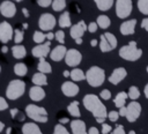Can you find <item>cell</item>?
Returning <instances> with one entry per match:
<instances>
[{
  "label": "cell",
  "mask_w": 148,
  "mask_h": 134,
  "mask_svg": "<svg viewBox=\"0 0 148 134\" xmlns=\"http://www.w3.org/2000/svg\"><path fill=\"white\" fill-rule=\"evenodd\" d=\"M83 106L86 107V110L90 111L92 113V116L95 117L97 122L103 124L104 120L106 119V107L105 105L102 103V100L99 99V97H97V95L95 94H87L83 99H82Z\"/></svg>",
  "instance_id": "obj_1"
},
{
  "label": "cell",
  "mask_w": 148,
  "mask_h": 134,
  "mask_svg": "<svg viewBox=\"0 0 148 134\" xmlns=\"http://www.w3.org/2000/svg\"><path fill=\"white\" fill-rule=\"evenodd\" d=\"M66 7V0H53L52 1V8L56 12H61Z\"/></svg>",
  "instance_id": "obj_33"
},
{
  "label": "cell",
  "mask_w": 148,
  "mask_h": 134,
  "mask_svg": "<svg viewBox=\"0 0 148 134\" xmlns=\"http://www.w3.org/2000/svg\"><path fill=\"white\" fill-rule=\"evenodd\" d=\"M135 27H136V20L135 18H132V20H128V21H125L120 24V34L124 35V36H130V35H133L134 31H135Z\"/></svg>",
  "instance_id": "obj_16"
},
{
  "label": "cell",
  "mask_w": 148,
  "mask_h": 134,
  "mask_svg": "<svg viewBox=\"0 0 148 134\" xmlns=\"http://www.w3.org/2000/svg\"><path fill=\"white\" fill-rule=\"evenodd\" d=\"M99 39H101V42H99V49H101V51H102L103 53H105V52H110V51L113 50L112 46L110 45V43L106 40L104 34L101 35V38H99Z\"/></svg>",
  "instance_id": "obj_31"
},
{
  "label": "cell",
  "mask_w": 148,
  "mask_h": 134,
  "mask_svg": "<svg viewBox=\"0 0 148 134\" xmlns=\"http://www.w3.org/2000/svg\"><path fill=\"white\" fill-rule=\"evenodd\" d=\"M58 23H59V27L60 28H68L71 27L72 24V21H71V15L68 12H64L59 18H58Z\"/></svg>",
  "instance_id": "obj_23"
},
{
  "label": "cell",
  "mask_w": 148,
  "mask_h": 134,
  "mask_svg": "<svg viewBox=\"0 0 148 134\" xmlns=\"http://www.w3.org/2000/svg\"><path fill=\"white\" fill-rule=\"evenodd\" d=\"M119 117H120V116H119L118 111H110V112L108 113V118H109V120H110V121H113V122L117 121Z\"/></svg>",
  "instance_id": "obj_40"
},
{
  "label": "cell",
  "mask_w": 148,
  "mask_h": 134,
  "mask_svg": "<svg viewBox=\"0 0 148 134\" xmlns=\"http://www.w3.org/2000/svg\"><path fill=\"white\" fill-rule=\"evenodd\" d=\"M1 52H2V53H6V52H7V46H2V47H1Z\"/></svg>",
  "instance_id": "obj_58"
},
{
  "label": "cell",
  "mask_w": 148,
  "mask_h": 134,
  "mask_svg": "<svg viewBox=\"0 0 148 134\" xmlns=\"http://www.w3.org/2000/svg\"><path fill=\"white\" fill-rule=\"evenodd\" d=\"M97 23L96 22H90L89 24H88V30H89V32H91V34H94L96 30H97Z\"/></svg>",
  "instance_id": "obj_45"
},
{
  "label": "cell",
  "mask_w": 148,
  "mask_h": 134,
  "mask_svg": "<svg viewBox=\"0 0 148 134\" xmlns=\"http://www.w3.org/2000/svg\"><path fill=\"white\" fill-rule=\"evenodd\" d=\"M143 92H145V96H146V98L148 99V83L146 84V87H145V89H143Z\"/></svg>",
  "instance_id": "obj_53"
},
{
  "label": "cell",
  "mask_w": 148,
  "mask_h": 134,
  "mask_svg": "<svg viewBox=\"0 0 148 134\" xmlns=\"http://www.w3.org/2000/svg\"><path fill=\"white\" fill-rule=\"evenodd\" d=\"M67 111L69 112V114H71L72 117L80 118L81 112H80V107H79V102L73 100L72 103H69V105L67 106Z\"/></svg>",
  "instance_id": "obj_27"
},
{
  "label": "cell",
  "mask_w": 148,
  "mask_h": 134,
  "mask_svg": "<svg viewBox=\"0 0 148 134\" xmlns=\"http://www.w3.org/2000/svg\"><path fill=\"white\" fill-rule=\"evenodd\" d=\"M104 36H105V38H106V40L110 43V45L112 46V49H114L116 46H117V38H116V36L113 35V34H111V32H105L104 34Z\"/></svg>",
  "instance_id": "obj_36"
},
{
  "label": "cell",
  "mask_w": 148,
  "mask_h": 134,
  "mask_svg": "<svg viewBox=\"0 0 148 134\" xmlns=\"http://www.w3.org/2000/svg\"><path fill=\"white\" fill-rule=\"evenodd\" d=\"M23 37H24V35L20 29H15L14 30V40H15L16 44H20L23 40Z\"/></svg>",
  "instance_id": "obj_38"
},
{
  "label": "cell",
  "mask_w": 148,
  "mask_h": 134,
  "mask_svg": "<svg viewBox=\"0 0 148 134\" xmlns=\"http://www.w3.org/2000/svg\"><path fill=\"white\" fill-rule=\"evenodd\" d=\"M69 77H71L74 82L83 81V80H86V73H84L82 69L74 68V69L71 70V75H69Z\"/></svg>",
  "instance_id": "obj_25"
},
{
  "label": "cell",
  "mask_w": 148,
  "mask_h": 134,
  "mask_svg": "<svg viewBox=\"0 0 148 134\" xmlns=\"http://www.w3.org/2000/svg\"><path fill=\"white\" fill-rule=\"evenodd\" d=\"M25 91V82L20 80V79H15L12 80L6 89V97L8 99L15 100L17 98H20Z\"/></svg>",
  "instance_id": "obj_4"
},
{
  "label": "cell",
  "mask_w": 148,
  "mask_h": 134,
  "mask_svg": "<svg viewBox=\"0 0 148 134\" xmlns=\"http://www.w3.org/2000/svg\"><path fill=\"white\" fill-rule=\"evenodd\" d=\"M112 131V127L108 124H102V134H109Z\"/></svg>",
  "instance_id": "obj_43"
},
{
  "label": "cell",
  "mask_w": 148,
  "mask_h": 134,
  "mask_svg": "<svg viewBox=\"0 0 148 134\" xmlns=\"http://www.w3.org/2000/svg\"><path fill=\"white\" fill-rule=\"evenodd\" d=\"M99 97H101L102 99H104V100H108V99H110V98H111V91H110V90H108V89H104V90H102V91H101Z\"/></svg>",
  "instance_id": "obj_41"
},
{
  "label": "cell",
  "mask_w": 148,
  "mask_h": 134,
  "mask_svg": "<svg viewBox=\"0 0 148 134\" xmlns=\"http://www.w3.org/2000/svg\"><path fill=\"white\" fill-rule=\"evenodd\" d=\"M127 95H128V97H130L132 100H135V99H138V98L140 97V90H139L138 87L132 85V87L128 89Z\"/></svg>",
  "instance_id": "obj_32"
},
{
  "label": "cell",
  "mask_w": 148,
  "mask_h": 134,
  "mask_svg": "<svg viewBox=\"0 0 148 134\" xmlns=\"http://www.w3.org/2000/svg\"><path fill=\"white\" fill-rule=\"evenodd\" d=\"M67 53V49L64 44L57 45L51 52H50V58L53 61H60L62 59H65V55Z\"/></svg>",
  "instance_id": "obj_17"
},
{
  "label": "cell",
  "mask_w": 148,
  "mask_h": 134,
  "mask_svg": "<svg viewBox=\"0 0 148 134\" xmlns=\"http://www.w3.org/2000/svg\"><path fill=\"white\" fill-rule=\"evenodd\" d=\"M5 128V125H3V122L2 121H0V133L2 132V129Z\"/></svg>",
  "instance_id": "obj_57"
},
{
  "label": "cell",
  "mask_w": 148,
  "mask_h": 134,
  "mask_svg": "<svg viewBox=\"0 0 148 134\" xmlns=\"http://www.w3.org/2000/svg\"><path fill=\"white\" fill-rule=\"evenodd\" d=\"M54 38L60 43V44H64L65 43V32L62 30H58L56 34H54Z\"/></svg>",
  "instance_id": "obj_39"
},
{
  "label": "cell",
  "mask_w": 148,
  "mask_h": 134,
  "mask_svg": "<svg viewBox=\"0 0 148 134\" xmlns=\"http://www.w3.org/2000/svg\"><path fill=\"white\" fill-rule=\"evenodd\" d=\"M128 95L127 92L125 91H120L116 95L114 99H113V104L116 105V107H121V106H125V103H126V99H127Z\"/></svg>",
  "instance_id": "obj_24"
},
{
  "label": "cell",
  "mask_w": 148,
  "mask_h": 134,
  "mask_svg": "<svg viewBox=\"0 0 148 134\" xmlns=\"http://www.w3.org/2000/svg\"><path fill=\"white\" fill-rule=\"evenodd\" d=\"M112 134H125V131H124L123 125H118V126L114 128V131L112 132Z\"/></svg>",
  "instance_id": "obj_46"
},
{
  "label": "cell",
  "mask_w": 148,
  "mask_h": 134,
  "mask_svg": "<svg viewBox=\"0 0 148 134\" xmlns=\"http://www.w3.org/2000/svg\"><path fill=\"white\" fill-rule=\"evenodd\" d=\"M12 53H13V57L15 59H22L25 57L27 54V50L23 45H20V44H16L12 47Z\"/></svg>",
  "instance_id": "obj_22"
},
{
  "label": "cell",
  "mask_w": 148,
  "mask_h": 134,
  "mask_svg": "<svg viewBox=\"0 0 148 134\" xmlns=\"http://www.w3.org/2000/svg\"><path fill=\"white\" fill-rule=\"evenodd\" d=\"M61 91L66 97H74L79 94L80 89H79V85L76 83L71 82V81H66L61 84Z\"/></svg>",
  "instance_id": "obj_13"
},
{
  "label": "cell",
  "mask_w": 148,
  "mask_h": 134,
  "mask_svg": "<svg viewBox=\"0 0 148 134\" xmlns=\"http://www.w3.org/2000/svg\"><path fill=\"white\" fill-rule=\"evenodd\" d=\"M52 1L53 0H37V3H38V6H40L43 8H46L50 5H52Z\"/></svg>",
  "instance_id": "obj_42"
},
{
  "label": "cell",
  "mask_w": 148,
  "mask_h": 134,
  "mask_svg": "<svg viewBox=\"0 0 148 134\" xmlns=\"http://www.w3.org/2000/svg\"><path fill=\"white\" fill-rule=\"evenodd\" d=\"M141 28H143L145 30L148 31V17L142 20V22H141Z\"/></svg>",
  "instance_id": "obj_47"
},
{
  "label": "cell",
  "mask_w": 148,
  "mask_h": 134,
  "mask_svg": "<svg viewBox=\"0 0 148 134\" xmlns=\"http://www.w3.org/2000/svg\"><path fill=\"white\" fill-rule=\"evenodd\" d=\"M81 61H82V54L77 50H75V49L67 50V53L65 55V62L67 66L75 67V66L80 65Z\"/></svg>",
  "instance_id": "obj_9"
},
{
  "label": "cell",
  "mask_w": 148,
  "mask_h": 134,
  "mask_svg": "<svg viewBox=\"0 0 148 134\" xmlns=\"http://www.w3.org/2000/svg\"><path fill=\"white\" fill-rule=\"evenodd\" d=\"M14 73L17 76H24L28 73V67L23 62H17L14 65Z\"/></svg>",
  "instance_id": "obj_30"
},
{
  "label": "cell",
  "mask_w": 148,
  "mask_h": 134,
  "mask_svg": "<svg viewBox=\"0 0 148 134\" xmlns=\"http://www.w3.org/2000/svg\"><path fill=\"white\" fill-rule=\"evenodd\" d=\"M132 13V0H116V14L119 18H126Z\"/></svg>",
  "instance_id": "obj_6"
},
{
  "label": "cell",
  "mask_w": 148,
  "mask_h": 134,
  "mask_svg": "<svg viewBox=\"0 0 148 134\" xmlns=\"http://www.w3.org/2000/svg\"><path fill=\"white\" fill-rule=\"evenodd\" d=\"M22 14H23L25 17H29V13H28V9H27V8H22Z\"/></svg>",
  "instance_id": "obj_52"
},
{
  "label": "cell",
  "mask_w": 148,
  "mask_h": 134,
  "mask_svg": "<svg viewBox=\"0 0 148 134\" xmlns=\"http://www.w3.org/2000/svg\"><path fill=\"white\" fill-rule=\"evenodd\" d=\"M86 80L89 85L97 88L103 84L105 80V72L103 68L98 66H91L87 72H86Z\"/></svg>",
  "instance_id": "obj_3"
},
{
  "label": "cell",
  "mask_w": 148,
  "mask_h": 134,
  "mask_svg": "<svg viewBox=\"0 0 148 134\" xmlns=\"http://www.w3.org/2000/svg\"><path fill=\"white\" fill-rule=\"evenodd\" d=\"M138 9L143 15H148V0H138Z\"/></svg>",
  "instance_id": "obj_34"
},
{
  "label": "cell",
  "mask_w": 148,
  "mask_h": 134,
  "mask_svg": "<svg viewBox=\"0 0 148 134\" xmlns=\"http://www.w3.org/2000/svg\"><path fill=\"white\" fill-rule=\"evenodd\" d=\"M13 1H17V2H20V1H22V0H13Z\"/></svg>",
  "instance_id": "obj_62"
},
{
  "label": "cell",
  "mask_w": 148,
  "mask_h": 134,
  "mask_svg": "<svg viewBox=\"0 0 148 134\" xmlns=\"http://www.w3.org/2000/svg\"><path fill=\"white\" fill-rule=\"evenodd\" d=\"M29 97L34 102H39L45 98V90L39 85H32L29 90Z\"/></svg>",
  "instance_id": "obj_18"
},
{
  "label": "cell",
  "mask_w": 148,
  "mask_h": 134,
  "mask_svg": "<svg viewBox=\"0 0 148 134\" xmlns=\"http://www.w3.org/2000/svg\"><path fill=\"white\" fill-rule=\"evenodd\" d=\"M31 81H32V83H34L35 85H39V87L46 85V84H47V76H46L44 73L37 72V73H35V74L32 75Z\"/></svg>",
  "instance_id": "obj_21"
},
{
  "label": "cell",
  "mask_w": 148,
  "mask_h": 134,
  "mask_svg": "<svg viewBox=\"0 0 148 134\" xmlns=\"http://www.w3.org/2000/svg\"><path fill=\"white\" fill-rule=\"evenodd\" d=\"M86 30H88V25L86 24L84 21H80L79 23L72 25V28H71V37L74 38V39L81 38Z\"/></svg>",
  "instance_id": "obj_15"
},
{
  "label": "cell",
  "mask_w": 148,
  "mask_h": 134,
  "mask_svg": "<svg viewBox=\"0 0 148 134\" xmlns=\"http://www.w3.org/2000/svg\"><path fill=\"white\" fill-rule=\"evenodd\" d=\"M118 113H119L120 117H125V116H126V106H121V107H119Z\"/></svg>",
  "instance_id": "obj_48"
},
{
  "label": "cell",
  "mask_w": 148,
  "mask_h": 134,
  "mask_svg": "<svg viewBox=\"0 0 148 134\" xmlns=\"http://www.w3.org/2000/svg\"><path fill=\"white\" fill-rule=\"evenodd\" d=\"M25 113L27 116L36 122H42L45 124L49 120V116H47V111L42 107V106H37L35 104H29L25 106Z\"/></svg>",
  "instance_id": "obj_5"
},
{
  "label": "cell",
  "mask_w": 148,
  "mask_h": 134,
  "mask_svg": "<svg viewBox=\"0 0 148 134\" xmlns=\"http://www.w3.org/2000/svg\"><path fill=\"white\" fill-rule=\"evenodd\" d=\"M22 134H43L40 128L35 122H25L22 126Z\"/></svg>",
  "instance_id": "obj_20"
},
{
  "label": "cell",
  "mask_w": 148,
  "mask_h": 134,
  "mask_svg": "<svg viewBox=\"0 0 148 134\" xmlns=\"http://www.w3.org/2000/svg\"><path fill=\"white\" fill-rule=\"evenodd\" d=\"M56 23H57L56 17L52 14H50V13H44L38 18V27H39V29L45 30V31L52 30L56 27Z\"/></svg>",
  "instance_id": "obj_8"
},
{
  "label": "cell",
  "mask_w": 148,
  "mask_h": 134,
  "mask_svg": "<svg viewBox=\"0 0 148 134\" xmlns=\"http://www.w3.org/2000/svg\"><path fill=\"white\" fill-rule=\"evenodd\" d=\"M71 129H72V134H88L87 128H86V124L81 119L72 120L71 121Z\"/></svg>",
  "instance_id": "obj_19"
},
{
  "label": "cell",
  "mask_w": 148,
  "mask_h": 134,
  "mask_svg": "<svg viewBox=\"0 0 148 134\" xmlns=\"http://www.w3.org/2000/svg\"><path fill=\"white\" fill-rule=\"evenodd\" d=\"M90 45H91L92 47H95V46L97 45V39H91V40H90Z\"/></svg>",
  "instance_id": "obj_54"
},
{
  "label": "cell",
  "mask_w": 148,
  "mask_h": 134,
  "mask_svg": "<svg viewBox=\"0 0 148 134\" xmlns=\"http://www.w3.org/2000/svg\"><path fill=\"white\" fill-rule=\"evenodd\" d=\"M69 120H68V118H62V119H60L59 120V122L60 124H66V122H68Z\"/></svg>",
  "instance_id": "obj_55"
},
{
  "label": "cell",
  "mask_w": 148,
  "mask_h": 134,
  "mask_svg": "<svg viewBox=\"0 0 148 134\" xmlns=\"http://www.w3.org/2000/svg\"><path fill=\"white\" fill-rule=\"evenodd\" d=\"M10 131H12V128H8L7 129V134H10Z\"/></svg>",
  "instance_id": "obj_61"
},
{
  "label": "cell",
  "mask_w": 148,
  "mask_h": 134,
  "mask_svg": "<svg viewBox=\"0 0 148 134\" xmlns=\"http://www.w3.org/2000/svg\"><path fill=\"white\" fill-rule=\"evenodd\" d=\"M8 109V103L3 97H0V111L7 110Z\"/></svg>",
  "instance_id": "obj_44"
},
{
  "label": "cell",
  "mask_w": 148,
  "mask_h": 134,
  "mask_svg": "<svg viewBox=\"0 0 148 134\" xmlns=\"http://www.w3.org/2000/svg\"><path fill=\"white\" fill-rule=\"evenodd\" d=\"M141 114V105L140 103L133 100L126 106V119L128 122H134Z\"/></svg>",
  "instance_id": "obj_7"
},
{
  "label": "cell",
  "mask_w": 148,
  "mask_h": 134,
  "mask_svg": "<svg viewBox=\"0 0 148 134\" xmlns=\"http://www.w3.org/2000/svg\"><path fill=\"white\" fill-rule=\"evenodd\" d=\"M141 55H142V50L139 49L136 43L133 40L119 49V57L127 61H136L141 58Z\"/></svg>",
  "instance_id": "obj_2"
},
{
  "label": "cell",
  "mask_w": 148,
  "mask_h": 134,
  "mask_svg": "<svg viewBox=\"0 0 148 134\" xmlns=\"http://www.w3.org/2000/svg\"><path fill=\"white\" fill-rule=\"evenodd\" d=\"M95 3H96V7L102 10V12H105V10H109L112 5H113V1L114 0H94Z\"/></svg>",
  "instance_id": "obj_28"
},
{
  "label": "cell",
  "mask_w": 148,
  "mask_h": 134,
  "mask_svg": "<svg viewBox=\"0 0 148 134\" xmlns=\"http://www.w3.org/2000/svg\"><path fill=\"white\" fill-rule=\"evenodd\" d=\"M97 22V25L99 27V28H102V29H106V28H109L110 27V24H111V21H110V18L106 16V15H99V16H97V20H96Z\"/></svg>",
  "instance_id": "obj_29"
},
{
  "label": "cell",
  "mask_w": 148,
  "mask_h": 134,
  "mask_svg": "<svg viewBox=\"0 0 148 134\" xmlns=\"http://www.w3.org/2000/svg\"><path fill=\"white\" fill-rule=\"evenodd\" d=\"M88 134H99V131L97 129V127H90L88 129Z\"/></svg>",
  "instance_id": "obj_49"
},
{
  "label": "cell",
  "mask_w": 148,
  "mask_h": 134,
  "mask_svg": "<svg viewBox=\"0 0 148 134\" xmlns=\"http://www.w3.org/2000/svg\"><path fill=\"white\" fill-rule=\"evenodd\" d=\"M75 43L76 44H82V39L81 38H77V39H75Z\"/></svg>",
  "instance_id": "obj_59"
},
{
  "label": "cell",
  "mask_w": 148,
  "mask_h": 134,
  "mask_svg": "<svg viewBox=\"0 0 148 134\" xmlns=\"http://www.w3.org/2000/svg\"><path fill=\"white\" fill-rule=\"evenodd\" d=\"M18 113H20V111H18L17 109H12V110H10V116H12V118H16V117L18 116Z\"/></svg>",
  "instance_id": "obj_50"
},
{
  "label": "cell",
  "mask_w": 148,
  "mask_h": 134,
  "mask_svg": "<svg viewBox=\"0 0 148 134\" xmlns=\"http://www.w3.org/2000/svg\"><path fill=\"white\" fill-rule=\"evenodd\" d=\"M147 73H148V66H147Z\"/></svg>",
  "instance_id": "obj_63"
},
{
  "label": "cell",
  "mask_w": 148,
  "mask_h": 134,
  "mask_svg": "<svg viewBox=\"0 0 148 134\" xmlns=\"http://www.w3.org/2000/svg\"><path fill=\"white\" fill-rule=\"evenodd\" d=\"M53 134H69V132L67 131V128L62 124H58V125L54 126Z\"/></svg>",
  "instance_id": "obj_37"
},
{
  "label": "cell",
  "mask_w": 148,
  "mask_h": 134,
  "mask_svg": "<svg viewBox=\"0 0 148 134\" xmlns=\"http://www.w3.org/2000/svg\"><path fill=\"white\" fill-rule=\"evenodd\" d=\"M128 134H136V133H135L134 131H130V132H128Z\"/></svg>",
  "instance_id": "obj_60"
},
{
  "label": "cell",
  "mask_w": 148,
  "mask_h": 134,
  "mask_svg": "<svg viewBox=\"0 0 148 134\" xmlns=\"http://www.w3.org/2000/svg\"><path fill=\"white\" fill-rule=\"evenodd\" d=\"M0 13H1L2 16L8 17V18L15 16V14H16V6H15V3L13 1H10V0L2 1L1 5H0Z\"/></svg>",
  "instance_id": "obj_11"
},
{
  "label": "cell",
  "mask_w": 148,
  "mask_h": 134,
  "mask_svg": "<svg viewBox=\"0 0 148 134\" xmlns=\"http://www.w3.org/2000/svg\"><path fill=\"white\" fill-rule=\"evenodd\" d=\"M126 76H127V70L124 67H118L112 70L111 75L109 76V82L116 85V84L120 83Z\"/></svg>",
  "instance_id": "obj_12"
},
{
  "label": "cell",
  "mask_w": 148,
  "mask_h": 134,
  "mask_svg": "<svg viewBox=\"0 0 148 134\" xmlns=\"http://www.w3.org/2000/svg\"><path fill=\"white\" fill-rule=\"evenodd\" d=\"M69 75H71V72H68V70H65L64 72V76L65 77H69Z\"/></svg>",
  "instance_id": "obj_56"
},
{
  "label": "cell",
  "mask_w": 148,
  "mask_h": 134,
  "mask_svg": "<svg viewBox=\"0 0 148 134\" xmlns=\"http://www.w3.org/2000/svg\"><path fill=\"white\" fill-rule=\"evenodd\" d=\"M34 42L37 43V44H42L45 39H46V35L43 34L42 31H35L34 32V37H32Z\"/></svg>",
  "instance_id": "obj_35"
},
{
  "label": "cell",
  "mask_w": 148,
  "mask_h": 134,
  "mask_svg": "<svg viewBox=\"0 0 148 134\" xmlns=\"http://www.w3.org/2000/svg\"><path fill=\"white\" fill-rule=\"evenodd\" d=\"M0 73H1V66H0Z\"/></svg>",
  "instance_id": "obj_64"
},
{
  "label": "cell",
  "mask_w": 148,
  "mask_h": 134,
  "mask_svg": "<svg viewBox=\"0 0 148 134\" xmlns=\"http://www.w3.org/2000/svg\"><path fill=\"white\" fill-rule=\"evenodd\" d=\"M37 69H38V72L44 73V74H49V73L52 72L51 65H50L44 58H40V59H39V62H38V65H37Z\"/></svg>",
  "instance_id": "obj_26"
},
{
  "label": "cell",
  "mask_w": 148,
  "mask_h": 134,
  "mask_svg": "<svg viewBox=\"0 0 148 134\" xmlns=\"http://www.w3.org/2000/svg\"><path fill=\"white\" fill-rule=\"evenodd\" d=\"M31 53L36 58H39V59L45 58L47 54H50V43L47 42V43H42L36 45L35 47H32Z\"/></svg>",
  "instance_id": "obj_14"
},
{
  "label": "cell",
  "mask_w": 148,
  "mask_h": 134,
  "mask_svg": "<svg viewBox=\"0 0 148 134\" xmlns=\"http://www.w3.org/2000/svg\"><path fill=\"white\" fill-rule=\"evenodd\" d=\"M13 34H14V30L8 22L5 21L0 23V42L1 43L3 44L8 43L13 38Z\"/></svg>",
  "instance_id": "obj_10"
},
{
  "label": "cell",
  "mask_w": 148,
  "mask_h": 134,
  "mask_svg": "<svg viewBox=\"0 0 148 134\" xmlns=\"http://www.w3.org/2000/svg\"><path fill=\"white\" fill-rule=\"evenodd\" d=\"M53 38H54V34H52V32L49 31V32L46 34V39H47V40H52Z\"/></svg>",
  "instance_id": "obj_51"
}]
</instances>
